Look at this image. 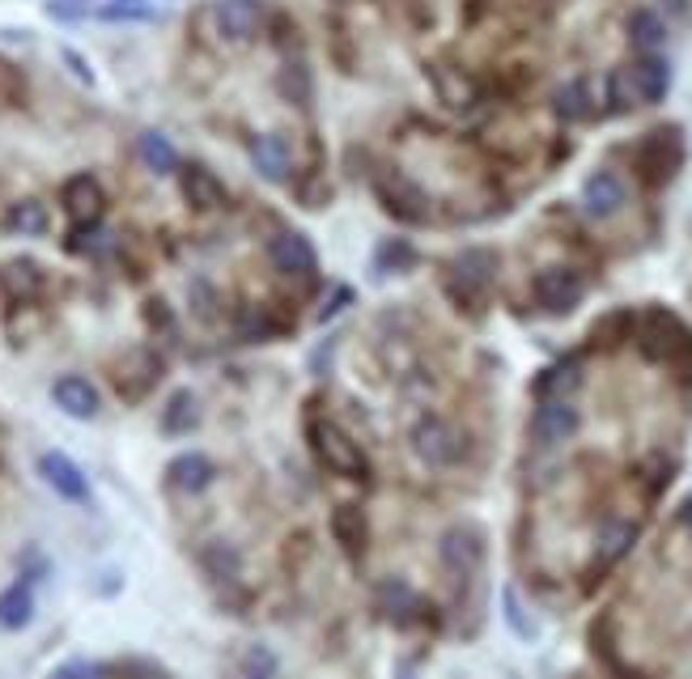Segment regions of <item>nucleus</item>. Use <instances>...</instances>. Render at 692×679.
<instances>
[{
    "instance_id": "nucleus-1",
    "label": "nucleus",
    "mask_w": 692,
    "mask_h": 679,
    "mask_svg": "<svg viewBox=\"0 0 692 679\" xmlns=\"http://www.w3.org/2000/svg\"><path fill=\"white\" fill-rule=\"evenodd\" d=\"M310 437H315V454H319V463H323L328 472H336V476H345V481H366V476H370L366 450H361L341 425L319 421V425L310 430Z\"/></svg>"
},
{
    "instance_id": "nucleus-2",
    "label": "nucleus",
    "mask_w": 692,
    "mask_h": 679,
    "mask_svg": "<svg viewBox=\"0 0 692 679\" xmlns=\"http://www.w3.org/2000/svg\"><path fill=\"white\" fill-rule=\"evenodd\" d=\"M642 353L650 361H689L692 357V336L689 328L676 319V315H667V310H650L642 319Z\"/></svg>"
},
{
    "instance_id": "nucleus-3",
    "label": "nucleus",
    "mask_w": 692,
    "mask_h": 679,
    "mask_svg": "<svg viewBox=\"0 0 692 679\" xmlns=\"http://www.w3.org/2000/svg\"><path fill=\"white\" fill-rule=\"evenodd\" d=\"M684 162V137L680 128H658L645 137V145L638 149V166H642V179L650 188H663Z\"/></svg>"
},
{
    "instance_id": "nucleus-4",
    "label": "nucleus",
    "mask_w": 692,
    "mask_h": 679,
    "mask_svg": "<svg viewBox=\"0 0 692 679\" xmlns=\"http://www.w3.org/2000/svg\"><path fill=\"white\" fill-rule=\"evenodd\" d=\"M412 450H417L421 463H430V467H454V463L463 459V437L454 434L446 421L430 417V421H421V425L412 430Z\"/></svg>"
},
{
    "instance_id": "nucleus-5",
    "label": "nucleus",
    "mask_w": 692,
    "mask_h": 679,
    "mask_svg": "<svg viewBox=\"0 0 692 679\" xmlns=\"http://www.w3.org/2000/svg\"><path fill=\"white\" fill-rule=\"evenodd\" d=\"M582 297H587V281L574 268H544L536 277V302L544 306L548 315H569Z\"/></svg>"
},
{
    "instance_id": "nucleus-6",
    "label": "nucleus",
    "mask_w": 692,
    "mask_h": 679,
    "mask_svg": "<svg viewBox=\"0 0 692 679\" xmlns=\"http://www.w3.org/2000/svg\"><path fill=\"white\" fill-rule=\"evenodd\" d=\"M578 425H582V412L561 395V399H544V403L536 408V417H531V437H536L540 446H556V441L578 434Z\"/></svg>"
},
{
    "instance_id": "nucleus-7",
    "label": "nucleus",
    "mask_w": 692,
    "mask_h": 679,
    "mask_svg": "<svg viewBox=\"0 0 692 679\" xmlns=\"http://www.w3.org/2000/svg\"><path fill=\"white\" fill-rule=\"evenodd\" d=\"M494 277H497V255L485 251V246H472V251H463V255L454 259L450 285H454V293H463V297H485L489 285H494Z\"/></svg>"
},
{
    "instance_id": "nucleus-8",
    "label": "nucleus",
    "mask_w": 692,
    "mask_h": 679,
    "mask_svg": "<svg viewBox=\"0 0 692 679\" xmlns=\"http://www.w3.org/2000/svg\"><path fill=\"white\" fill-rule=\"evenodd\" d=\"M480 561H485V535L476 531V527H450L443 535V565L450 574H472V569H480Z\"/></svg>"
},
{
    "instance_id": "nucleus-9",
    "label": "nucleus",
    "mask_w": 692,
    "mask_h": 679,
    "mask_svg": "<svg viewBox=\"0 0 692 679\" xmlns=\"http://www.w3.org/2000/svg\"><path fill=\"white\" fill-rule=\"evenodd\" d=\"M268 259H272V264H277V272H285V277H306V272H315V268H319L315 246H310L306 234H297V230L277 234V239L268 243Z\"/></svg>"
},
{
    "instance_id": "nucleus-10",
    "label": "nucleus",
    "mask_w": 692,
    "mask_h": 679,
    "mask_svg": "<svg viewBox=\"0 0 692 679\" xmlns=\"http://www.w3.org/2000/svg\"><path fill=\"white\" fill-rule=\"evenodd\" d=\"M51 399H55L60 412H68V417H77V421L99 417V408H102L99 387H94L90 379H81V374H64V379L51 387Z\"/></svg>"
},
{
    "instance_id": "nucleus-11",
    "label": "nucleus",
    "mask_w": 692,
    "mask_h": 679,
    "mask_svg": "<svg viewBox=\"0 0 692 679\" xmlns=\"http://www.w3.org/2000/svg\"><path fill=\"white\" fill-rule=\"evenodd\" d=\"M582 208H587V217H594V221L616 217V213L625 208V183H620L612 170H594L591 179H587V188H582Z\"/></svg>"
},
{
    "instance_id": "nucleus-12",
    "label": "nucleus",
    "mask_w": 692,
    "mask_h": 679,
    "mask_svg": "<svg viewBox=\"0 0 692 679\" xmlns=\"http://www.w3.org/2000/svg\"><path fill=\"white\" fill-rule=\"evenodd\" d=\"M39 472H43V481H48L60 497H68V501H90V485H86V476H81V467L68 459V454H60V450H48L43 459H39Z\"/></svg>"
},
{
    "instance_id": "nucleus-13",
    "label": "nucleus",
    "mask_w": 692,
    "mask_h": 679,
    "mask_svg": "<svg viewBox=\"0 0 692 679\" xmlns=\"http://www.w3.org/2000/svg\"><path fill=\"white\" fill-rule=\"evenodd\" d=\"M217 30L226 43H251L259 30V4L255 0H221L217 4Z\"/></svg>"
},
{
    "instance_id": "nucleus-14",
    "label": "nucleus",
    "mask_w": 692,
    "mask_h": 679,
    "mask_svg": "<svg viewBox=\"0 0 692 679\" xmlns=\"http://www.w3.org/2000/svg\"><path fill=\"white\" fill-rule=\"evenodd\" d=\"M379 195H383L387 213H396L403 221H425V217H430L425 195L417 192L408 179H399V175H383V179H379Z\"/></svg>"
},
{
    "instance_id": "nucleus-15",
    "label": "nucleus",
    "mask_w": 692,
    "mask_h": 679,
    "mask_svg": "<svg viewBox=\"0 0 692 679\" xmlns=\"http://www.w3.org/2000/svg\"><path fill=\"white\" fill-rule=\"evenodd\" d=\"M629 81H633L638 102H663L667 86H671V68H667V60H658L654 51H645L642 60L629 68Z\"/></svg>"
},
{
    "instance_id": "nucleus-16",
    "label": "nucleus",
    "mask_w": 692,
    "mask_h": 679,
    "mask_svg": "<svg viewBox=\"0 0 692 679\" xmlns=\"http://www.w3.org/2000/svg\"><path fill=\"white\" fill-rule=\"evenodd\" d=\"M251 166H255L268 183H285V179H290V145H285V137H277V132L259 137V141L251 145Z\"/></svg>"
},
{
    "instance_id": "nucleus-17",
    "label": "nucleus",
    "mask_w": 692,
    "mask_h": 679,
    "mask_svg": "<svg viewBox=\"0 0 692 679\" xmlns=\"http://www.w3.org/2000/svg\"><path fill=\"white\" fill-rule=\"evenodd\" d=\"M102 204H106V200H102L99 179L77 175V179H68V183H64V208H68V217H73V221H99Z\"/></svg>"
},
{
    "instance_id": "nucleus-18",
    "label": "nucleus",
    "mask_w": 692,
    "mask_h": 679,
    "mask_svg": "<svg viewBox=\"0 0 692 679\" xmlns=\"http://www.w3.org/2000/svg\"><path fill=\"white\" fill-rule=\"evenodd\" d=\"M166 476H170V485L179 488V492H204V488L213 485L217 472H213V463H208L204 454L192 450V454H179V459L166 467Z\"/></svg>"
},
{
    "instance_id": "nucleus-19",
    "label": "nucleus",
    "mask_w": 692,
    "mask_h": 679,
    "mask_svg": "<svg viewBox=\"0 0 692 679\" xmlns=\"http://www.w3.org/2000/svg\"><path fill=\"white\" fill-rule=\"evenodd\" d=\"M183 195H188L196 208H221V204H226V183H221L208 166H188V170H183Z\"/></svg>"
},
{
    "instance_id": "nucleus-20",
    "label": "nucleus",
    "mask_w": 692,
    "mask_h": 679,
    "mask_svg": "<svg viewBox=\"0 0 692 679\" xmlns=\"http://www.w3.org/2000/svg\"><path fill=\"white\" fill-rule=\"evenodd\" d=\"M30 616H35V594H30V586L26 582L9 586V590L0 594V629H26Z\"/></svg>"
},
{
    "instance_id": "nucleus-21",
    "label": "nucleus",
    "mask_w": 692,
    "mask_h": 679,
    "mask_svg": "<svg viewBox=\"0 0 692 679\" xmlns=\"http://www.w3.org/2000/svg\"><path fill=\"white\" fill-rule=\"evenodd\" d=\"M48 226H51V213L43 200H22V204H13V213H9V230L22 234V239H43Z\"/></svg>"
},
{
    "instance_id": "nucleus-22",
    "label": "nucleus",
    "mask_w": 692,
    "mask_h": 679,
    "mask_svg": "<svg viewBox=\"0 0 692 679\" xmlns=\"http://www.w3.org/2000/svg\"><path fill=\"white\" fill-rule=\"evenodd\" d=\"M332 535H336V543L345 548L348 556H361V548H366V518H361V510L357 505H341L332 514Z\"/></svg>"
},
{
    "instance_id": "nucleus-23",
    "label": "nucleus",
    "mask_w": 692,
    "mask_h": 679,
    "mask_svg": "<svg viewBox=\"0 0 692 679\" xmlns=\"http://www.w3.org/2000/svg\"><path fill=\"white\" fill-rule=\"evenodd\" d=\"M196 421H200L196 395H192V390H175L170 403H166V412H162V430H166V434H192Z\"/></svg>"
},
{
    "instance_id": "nucleus-24",
    "label": "nucleus",
    "mask_w": 692,
    "mask_h": 679,
    "mask_svg": "<svg viewBox=\"0 0 692 679\" xmlns=\"http://www.w3.org/2000/svg\"><path fill=\"white\" fill-rule=\"evenodd\" d=\"M629 39H633V48L658 51L667 43V26H663V17H658L654 9H638V13L629 17Z\"/></svg>"
},
{
    "instance_id": "nucleus-25",
    "label": "nucleus",
    "mask_w": 692,
    "mask_h": 679,
    "mask_svg": "<svg viewBox=\"0 0 692 679\" xmlns=\"http://www.w3.org/2000/svg\"><path fill=\"white\" fill-rule=\"evenodd\" d=\"M141 157H145V166L153 175H175L179 170V153H175V145L162 132H145L141 137Z\"/></svg>"
},
{
    "instance_id": "nucleus-26",
    "label": "nucleus",
    "mask_w": 692,
    "mask_h": 679,
    "mask_svg": "<svg viewBox=\"0 0 692 679\" xmlns=\"http://www.w3.org/2000/svg\"><path fill=\"white\" fill-rule=\"evenodd\" d=\"M582 387V370H578V361H561V366H552L544 370V379L536 383V390L544 395V399H561V395H569V390Z\"/></svg>"
},
{
    "instance_id": "nucleus-27",
    "label": "nucleus",
    "mask_w": 692,
    "mask_h": 679,
    "mask_svg": "<svg viewBox=\"0 0 692 679\" xmlns=\"http://www.w3.org/2000/svg\"><path fill=\"white\" fill-rule=\"evenodd\" d=\"M200 561H204V569H208L217 582H234V578H239V569H243L239 552H234V548H226V543H208Z\"/></svg>"
},
{
    "instance_id": "nucleus-28",
    "label": "nucleus",
    "mask_w": 692,
    "mask_h": 679,
    "mask_svg": "<svg viewBox=\"0 0 692 679\" xmlns=\"http://www.w3.org/2000/svg\"><path fill=\"white\" fill-rule=\"evenodd\" d=\"M379 607L392 616V620H408L417 612V594L403 582H383L379 586Z\"/></svg>"
},
{
    "instance_id": "nucleus-29",
    "label": "nucleus",
    "mask_w": 692,
    "mask_h": 679,
    "mask_svg": "<svg viewBox=\"0 0 692 679\" xmlns=\"http://www.w3.org/2000/svg\"><path fill=\"white\" fill-rule=\"evenodd\" d=\"M556 115L561 119H587L591 115V90L582 81H569L565 90H556Z\"/></svg>"
},
{
    "instance_id": "nucleus-30",
    "label": "nucleus",
    "mask_w": 692,
    "mask_h": 679,
    "mask_svg": "<svg viewBox=\"0 0 692 679\" xmlns=\"http://www.w3.org/2000/svg\"><path fill=\"white\" fill-rule=\"evenodd\" d=\"M4 285H9V293H17V297H30V293L43 285V272H39L30 259H13V264L4 268Z\"/></svg>"
},
{
    "instance_id": "nucleus-31",
    "label": "nucleus",
    "mask_w": 692,
    "mask_h": 679,
    "mask_svg": "<svg viewBox=\"0 0 692 679\" xmlns=\"http://www.w3.org/2000/svg\"><path fill=\"white\" fill-rule=\"evenodd\" d=\"M633 539H638V527H629V523H612L607 531L599 535V552H603V561H620L629 548H633Z\"/></svg>"
},
{
    "instance_id": "nucleus-32",
    "label": "nucleus",
    "mask_w": 692,
    "mask_h": 679,
    "mask_svg": "<svg viewBox=\"0 0 692 679\" xmlns=\"http://www.w3.org/2000/svg\"><path fill=\"white\" fill-rule=\"evenodd\" d=\"M501 603H505V625H510V629L518 632L523 641H531V637H536V625H531V620L523 616V603H518V594H514L510 586L501 590Z\"/></svg>"
},
{
    "instance_id": "nucleus-33",
    "label": "nucleus",
    "mask_w": 692,
    "mask_h": 679,
    "mask_svg": "<svg viewBox=\"0 0 692 679\" xmlns=\"http://www.w3.org/2000/svg\"><path fill=\"white\" fill-rule=\"evenodd\" d=\"M607 98H612V106L616 111H629L638 94H633V81H629V68L625 73H612V81H607Z\"/></svg>"
},
{
    "instance_id": "nucleus-34",
    "label": "nucleus",
    "mask_w": 692,
    "mask_h": 679,
    "mask_svg": "<svg viewBox=\"0 0 692 679\" xmlns=\"http://www.w3.org/2000/svg\"><path fill=\"white\" fill-rule=\"evenodd\" d=\"M348 302H353V290H345V285H341V290H336V297H332V302H328V306H323V310H319V319H323V323H328V319H332V315H341V310H345Z\"/></svg>"
},
{
    "instance_id": "nucleus-35",
    "label": "nucleus",
    "mask_w": 692,
    "mask_h": 679,
    "mask_svg": "<svg viewBox=\"0 0 692 679\" xmlns=\"http://www.w3.org/2000/svg\"><path fill=\"white\" fill-rule=\"evenodd\" d=\"M247 671H277V658H272V654H259V650H251V654H247Z\"/></svg>"
},
{
    "instance_id": "nucleus-36",
    "label": "nucleus",
    "mask_w": 692,
    "mask_h": 679,
    "mask_svg": "<svg viewBox=\"0 0 692 679\" xmlns=\"http://www.w3.org/2000/svg\"><path fill=\"white\" fill-rule=\"evenodd\" d=\"M64 60H68V64L77 68V77H81V81H90V68H86V60H81L77 51H64Z\"/></svg>"
},
{
    "instance_id": "nucleus-37",
    "label": "nucleus",
    "mask_w": 692,
    "mask_h": 679,
    "mask_svg": "<svg viewBox=\"0 0 692 679\" xmlns=\"http://www.w3.org/2000/svg\"><path fill=\"white\" fill-rule=\"evenodd\" d=\"M684 518H689V527H692V501H689V510H684Z\"/></svg>"
},
{
    "instance_id": "nucleus-38",
    "label": "nucleus",
    "mask_w": 692,
    "mask_h": 679,
    "mask_svg": "<svg viewBox=\"0 0 692 679\" xmlns=\"http://www.w3.org/2000/svg\"><path fill=\"white\" fill-rule=\"evenodd\" d=\"M124 4H128V0H124Z\"/></svg>"
}]
</instances>
